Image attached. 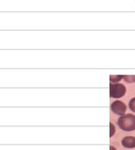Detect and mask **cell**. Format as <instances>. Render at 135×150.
I'll return each instance as SVG.
<instances>
[{"label":"cell","mask_w":135,"mask_h":150,"mask_svg":"<svg viewBox=\"0 0 135 150\" xmlns=\"http://www.w3.org/2000/svg\"><path fill=\"white\" fill-rule=\"evenodd\" d=\"M111 110H112V112L113 113H115L117 115H119V116H122V115L126 114L127 105L123 101L116 100V101H113L111 104Z\"/></svg>","instance_id":"3"},{"label":"cell","mask_w":135,"mask_h":150,"mask_svg":"<svg viewBox=\"0 0 135 150\" xmlns=\"http://www.w3.org/2000/svg\"><path fill=\"white\" fill-rule=\"evenodd\" d=\"M129 108L132 112H135V98H133L129 101Z\"/></svg>","instance_id":"8"},{"label":"cell","mask_w":135,"mask_h":150,"mask_svg":"<svg viewBox=\"0 0 135 150\" xmlns=\"http://www.w3.org/2000/svg\"><path fill=\"white\" fill-rule=\"evenodd\" d=\"M121 144L126 149H135V137L134 136H126L122 139Z\"/></svg>","instance_id":"4"},{"label":"cell","mask_w":135,"mask_h":150,"mask_svg":"<svg viewBox=\"0 0 135 150\" xmlns=\"http://www.w3.org/2000/svg\"><path fill=\"white\" fill-rule=\"evenodd\" d=\"M127 88L123 83H110V98H120L126 95Z\"/></svg>","instance_id":"2"},{"label":"cell","mask_w":135,"mask_h":150,"mask_svg":"<svg viewBox=\"0 0 135 150\" xmlns=\"http://www.w3.org/2000/svg\"><path fill=\"white\" fill-rule=\"evenodd\" d=\"M123 79L127 82V83H135V75H127V76H123Z\"/></svg>","instance_id":"6"},{"label":"cell","mask_w":135,"mask_h":150,"mask_svg":"<svg viewBox=\"0 0 135 150\" xmlns=\"http://www.w3.org/2000/svg\"><path fill=\"white\" fill-rule=\"evenodd\" d=\"M116 133V127L112 122H110V138H112Z\"/></svg>","instance_id":"7"},{"label":"cell","mask_w":135,"mask_h":150,"mask_svg":"<svg viewBox=\"0 0 135 150\" xmlns=\"http://www.w3.org/2000/svg\"><path fill=\"white\" fill-rule=\"evenodd\" d=\"M118 126L126 132H132L135 130V115L127 113L122 115L118 120Z\"/></svg>","instance_id":"1"},{"label":"cell","mask_w":135,"mask_h":150,"mask_svg":"<svg viewBox=\"0 0 135 150\" xmlns=\"http://www.w3.org/2000/svg\"><path fill=\"white\" fill-rule=\"evenodd\" d=\"M123 76L122 75H112L109 76V79H110V82L112 83H119V81H121L123 79Z\"/></svg>","instance_id":"5"},{"label":"cell","mask_w":135,"mask_h":150,"mask_svg":"<svg viewBox=\"0 0 135 150\" xmlns=\"http://www.w3.org/2000/svg\"><path fill=\"white\" fill-rule=\"evenodd\" d=\"M110 150H117V149L114 147V146H110V149H109Z\"/></svg>","instance_id":"9"}]
</instances>
